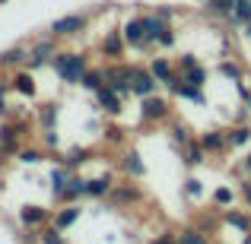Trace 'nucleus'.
Masks as SVG:
<instances>
[{
    "label": "nucleus",
    "instance_id": "1",
    "mask_svg": "<svg viewBox=\"0 0 251 244\" xmlns=\"http://www.w3.org/2000/svg\"><path fill=\"white\" fill-rule=\"evenodd\" d=\"M48 67L64 80V86H80V76L89 70V61H86V54H80V51H57Z\"/></svg>",
    "mask_w": 251,
    "mask_h": 244
},
{
    "label": "nucleus",
    "instance_id": "2",
    "mask_svg": "<svg viewBox=\"0 0 251 244\" xmlns=\"http://www.w3.org/2000/svg\"><path fill=\"white\" fill-rule=\"evenodd\" d=\"M25 136H29V121L23 114H10V117L0 121V146L10 153V159L23 149Z\"/></svg>",
    "mask_w": 251,
    "mask_h": 244
},
{
    "label": "nucleus",
    "instance_id": "3",
    "mask_svg": "<svg viewBox=\"0 0 251 244\" xmlns=\"http://www.w3.org/2000/svg\"><path fill=\"white\" fill-rule=\"evenodd\" d=\"M57 54V38L48 35V38H35V42L29 44V57H25V70H42L51 64V57Z\"/></svg>",
    "mask_w": 251,
    "mask_h": 244
},
{
    "label": "nucleus",
    "instance_id": "4",
    "mask_svg": "<svg viewBox=\"0 0 251 244\" xmlns=\"http://www.w3.org/2000/svg\"><path fill=\"white\" fill-rule=\"evenodd\" d=\"M140 117L143 124H166L172 117V102L159 92H153V95L140 98Z\"/></svg>",
    "mask_w": 251,
    "mask_h": 244
},
{
    "label": "nucleus",
    "instance_id": "5",
    "mask_svg": "<svg viewBox=\"0 0 251 244\" xmlns=\"http://www.w3.org/2000/svg\"><path fill=\"white\" fill-rule=\"evenodd\" d=\"M86 25H89V13H67V16L54 19V22L48 25V35L54 38H76L86 32Z\"/></svg>",
    "mask_w": 251,
    "mask_h": 244
},
{
    "label": "nucleus",
    "instance_id": "6",
    "mask_svg": "<svg viewBox=\"0 0 251 244\" xmlns=\"http://www.w3.org/2000/svg\"><path fill=\"white\" fill-rule=\"evenodd\" d=\"M105 200L111 206H137V203H143V190L140 184H134V177H124V181H115V187Z\"/></svg>",
    "mask_w": 251,
    "mask_h": 244
},
{
    "label": "nucleus",
    "instance_id": "7",
    "mask_svg": "<svg viewBox=\"0 0 251 244\" xmlns=\"http://www.w3.org/2000/svg\"><path fill=\"white\" fill-rule=\"evenodd\" d=\"M130 70H134V64H105V67H102L105 86L115 89L121 98H127L130 95Z\"/></svg>",
    "mask_w": 251,
    "mask_h": 244
},
{
    "label": "nucleus",
    "instance_id": "8",
    "mask_svg": "<svg viewBox=\"0 0 251 244\" xmlns=\"http://www.w3.org/2000/svg\"><path fill=\"white\" fill-rule=\"evenodd\" d=\"M153 92H159V80L150 73V67L134 64V70H130V95L147 98V95H153Z\"/></svg>",
    "mask_w": 251,
    "mask_h": 244
},
{
    "label": "nucleus",
    "instance_id": "9",
    "mask_svg": "<svg viewBox=\"0 0 251 244\" xmlns=\"http://www.w3.org/2000/svg\"><path fill=\"white\" fill-rule=\"evenodd\" d=\"M92 95H96V111H102L105 117H118V114H121L124 98L118 95L115 89H108V86H99V89L92 92Z\"/></svg>",
    "mask_w": 251,
    "mask_h": 244
},
{
    "label": "nucleus",
    "instance_id": "10",
    "mask_svg": "<svg viewBox=\"0 0 251 244\" xmlns=\"http://www.w3.org/2000/svg\"><path fill=\"white\" fill-rule=\"evenodd\" d=\"M143 19V44H140V51H153L156 44H159V35L169 29V22H162L156 13H150V16H140Z\"/></svg>",
    "mask_w": 251,
    "mask_h": 244
},
{
    "label": "nucleus",
    "instance_id": "11",
    "mask_svg": "<svg viewBox=\"0 0 251 244\" xmlns=\"http://www.w3.org/2000/svg\"><path fill=\"white\" fill-rule=\"evenodd\" d=\"M70 175H74V168H67L64 162H57L54 168H51V175H48V184H51V200L54 203H64V190H67V181H70Z\"/></svg>",
    "mask_w": 251,
    "mask_h": 244
},
{
    "label": "nucleus",
    "instance_id": "12",
    "mask_svg": "<svg viewBox=\"0 0 251 244\" xmlns=\"http://www.w3.org/2000/svg\"><path fill=\"white\" fill-rule=\"evenodd\" d=\"M118 165H121L124 177H134V181H140V177L147 175V165H143V155L137 153L134 146H130V149H124V153H121V159H118Z\"/></svg>",
    "mask_w": 251,
    "mask_h": 244
},
{
    "label": "nucleus",
    "instance_id": "13",
    "mask_svg": "<svg viewBox=\"0 0 251 244\" xmlns=\"http://www.w3.org/2000/svg\"><path fill=\"white\" fill-rule=\"evenodd\" d=\"M124 48H127V42H124V35H121V29H108L102 35V42H99V51H102V57H121L124 54Z\"/></svg>",
    "mask_w": 251,
    "mask_h": 244
},
{
    "label": "nucleus",
    "instance_id": "14",
    "mask_svg": "<svg viewBox=\"0 0 251 244\" xmlns=\"http://www.w3.org/2000/svg\"><path fill=\"white\" fill-rule=\"evenodd\" d=\"M178 155H181L184 168H197V165L207 162V149H203L201 140H188L184 146H178Z\"/></svg>",
    "mask_w": 251,
    "mask_h": 244
},
{
    "label": "nucleus",
    "instance_id": "15",
    "mask_svg": "<svg viewBox=\"0 0 251 244\" xmlns=\"http://www.w3.org/2000/svg\"><path fill=\"white\" fill-rule=\"evenodd\" d=\"M51 222V209H45V206H23L19 209V225H25V228H42V225H48Z\"/></svg>",
    "mask_w": 251,
    "mask_h": 244
},
{
    "label": "nucleus",
    "instance_id": "16",
    "mask_svg": "<svg viewBox=\"0 0 251 244\" xmlns=\"http://www.w3.org/2000/svg\"><path fill=\"white\" fill-rule=\"evenodd\" d=\"M111 187H115V175H96V177H86V197H92V200H105V197L111 194Z\"/></svg>",
    "mask_w": 251,
    "mask_h": 244
},
{
    "label": "nucleus",
    "instance_id": "17",
    "mask_svg": "<svg viewBox=\"0 0 251 244\" xmlns=\"http://www.w3.org/2000/svg\"><path fill=\"white\" fill-rule=\"evenodd\" d=\"M57 121H61V102H42L35 108V124L42 130L57 127Z\"/></svg>",
    "mask_w": 251,
    "mask_h": 244
},
{
    "label": "nucleus",
    "instance_id": "18",
    "mask_svg": "<svg viewBox=\"0 0 251 244\" xmlns=\"http://www.w3.org/2000/svg\"><path fill=\"white\" fill-rule=\"evenodd\" d=\"M80 216H83V206H80V203H64L61 209H54V225L67 232L70 225H76V222H80Z\"/></svg>",
    "mask_w": 251,
    "mask_h": 244
},
{
    "label": "nucleus",
    "instance_id": "19",
    "mask_svg": "<svg viewBox=\"0 0 251 244\" xmlns=\"http://www.w3.org/2000/svg\"><path fill=\"white\" fill-rule=\"evenodd\" d=\"M25 57H29V48H25V44H13V48L0 51V70L25 67Z\"/></svg>",
    "mask_w": 251,
    "mask_h": 244
},
{
    "label": "nucleus",
    "instance_id": "20",
    "mask_svg": "<svg viewBox=\"0 0 251 244\" xmlns=\"http://www.w3.org/2000/svg\"><path fill=\"white\" fill-rule=\"evenodd\" d=\"M92 155H96V149H89V146H70L64 155H57V162H64L67 168H74V171H76L80 165H86V162H89Z\"/></svg>",
    "mask_w": 251,
    "mask_h": 244
},
{
    "label": "nucleus",
    "instance_id": "21",
    "mask_svg": "<svg viewBox=\"0 0 251 244\" xmlns=\"http://www.w3.org/2000/svg\"><path fill=\"white\" fill-rule=\"evenodd\" d=\"M10 89L19 92V95H25V98H35V76H32V70H25V67L19 70L10 80Z\"/></svg>",
    "mask_w": 251,
    "mask_h": 244
},
{
    "label": "nucleus",
    "instance_id": "22",
    "mask_svg": "<svg viewBox=\"0 0 251 244\" xmlns=\"http://www.w3.org/2000/svg\"><path fill=\"white\" fill-rule=\"evenodd\" d=\"M220 216H223V222L226 225H232L235 232H251V216L248 213H242V209H232V206H226V209H220Z\"/></svg>",
    "mask_w": 251,
    "mask_h": 244
},
{
    "label": "nucleus",
    "instance_id": "23",
    "mask_svg": "<svg viewBox=\"0 0 251 244\" xmlns=\"http://www.w3.org/2000/svg\"><path fill=\"white\" fill-rule=\"evenodd\" d=\"M226 133V149H239V146H248L251 143V127L248 124H232L229 130H223Z\"/></svg>",
    "mask_w": 251,
    "mask_h": 244
},
{
    "label": "nucleus",
    "instance_id": "24",
    "mask_svg": "<svg viewBox=\"0 0 251 244\" xmlns=\"http://www.w3.org/2000/svg\"><path fill=\"white\" fill-rule=\"evenodd\" d=\"M121 35H124V42H127V48H140L143 44V19L140 16L127 19V22L121 25Z\"/></svg>",
    "mask_w": 251,
    "mask_h": 244
},
{
    "label": "nucleus",
    "instance_id": "25",
    "mask_svg": "<svg viewBox=\"0 0 251 244\" xmlns=\"http://www.w3.org/2000/svg\"><path fill=\"white\" fill-rule=\"evenodd\" d=\"M150 73L156 76V80H159V86H166L172 76H175V64L169 61V57H150Z\"/></svg>",
    "mask_w": 251,
    "mask_h": 244
},
{
    "label": "nucleus",
    "instance_id": "26",
    "mask_svg": "<svg viewBox=\"0 0 251 244\" xmlns=\"http://www.w3.org/2000/svg\"><path fill=\"white\" fill-rule=\"evenodd\" d=\"M172 95L175 98H181V102H194V105H203L207 102V95H203V89L201 86H191V83H184V76H181V83L172 89Z\"/></svg>",
    "mask_w": 251,
    "mask_h": 244
},
{
    "label": "nucleus",
    "instance_id": "27",
    "mask_svg": "<svg viewBox=\"0 0 251 244\" xmlns=\"http://www.w3.org/2000/svg\"><path fill=\"white\" fill-rule=\"evenodd\" d=\"M197 140L203 143V149H207V153H226V133H223V130H203L201 136H197Z\"/></svg>",
    "mask_w": 251,
    "mask_h": 244
},
{
    "label": "nucleus",
    "instance_id": "28",
    "mask_svg": "<svg viewBox=\"0 0 251 244\" xmlns=\"http://www.w3.org/2000/svg\"><path fill=\"white\" fill-rule=\"evenodd\" d=\"M13 159H16L19 165H38V162L48 159V149H45V146H25V143H23V149H19Z\"/></svg>",
    "mask_w": 251,
    "mask_h": 244
},
{
    "label": "nucleus",
    "instance_id": "29",
    "mask_svg": "<svg viewBox=\"0 0 251 244\" xmlns=\"http://www.w3.org/2000/svg\"><path fill=\"white\" fill-rule=\"evenodd\" d=\"M80 197H86V177L74 171L70 181H67V190H64V203H76Z\"/></svg>",
    "mask_w": 251,
    "mask_h": 244
},
{
    "label": "nucleus",
    "instance_id": "30",
    "mask_svg": "<svg viewBox=\"0 0 251 244\" xmlns=\"http://www.w3.org/2000/svg\"><path fill=\"white\" fill-rule=\"evenodd\" d=\"M175 241L178 244H210V235L201 232L197 225H188V228H181V232H175Z\"/></svg>",
    "mask_w": 251,
    "mask_h": 244
},
{
    "label": "nucleus",
    "instance_id": "31",
    "mask_svg": "<svg viewBox=\"0 0 251 244\" xmlns=\"http://www.w3.org/2000/svg\"><path fill=\"white\" fill-rule=\"evenodd\" d=\"M38 244H67V235H64V228H57L54 222H48V225L38 228Z\"/></svg>",
    "mask_w": 251,
    "mask_h": 244
},
{
    "label": "nucleus",
    "instance_id": "32",
    "mask_svg": "<svg viewBox=\"0 0 251 244\" xmlns=\"http://www.w3.org/2000/svg\"><path fill=\"white\" fill-rule=\"evenodd\" d=\"M169 140H172V146L178 149V146H184L188 140H194V136H191V127L184 121H172L169 124Z\"/></svg>",
    "mask_w": 251,
    "mask_h": 244
},
{
    "label": "nucleus",
    "instance_id": "33",
    "mask_svg": "<svg viewBox=\"0 0 251 244\" xmlns=\"http://www.w3.org/2000/svg\"><path fill=\"white\" fill-rule=\"evenodd\" d=\"M220 219H223V216H220V209L213 206V213H201V216H197V219H194V225L201 228V232H207V235H216V232H220Z\"/></svg>",
    "mask_w": 251,
    "mask_h": 244
},
{
    "label": "nucleus",
    "instance_id": "34",
    "mask_svg": "<svg viewBox=\"0 0 251 244\" xmlns=\"http://www.w3.org/2000/svg\"><path fill=\"white\" fill-rule=\"evenodd\" d=\"M229 22L232 25H245V22H251V0H235L232 3V13H229Z\"/></svg>",
    "mask_w": 251,
    "mask_h": 244
},
{
    "label": "nucleus",
    "instance_id": "35",
    "mask_svg": "<svg viewBox=\"0 0 251 244\" xmlns=\"http://www.w3.org/2000/svg\"><path fill=\"white\" fill-rule=\"evenodd\" d=\"M99 86H105V73H102V67H89V70H86V73L80 76V89L96 92Z\"/></svg>",
    "mask_w": 251,
    "mask_h": 244
},
{
    "label": "nucleus",
    "instance_id": "36",
    "mask_svg": "<svg viewBox=\"0 0 251 244\" xmlns=\"http://www.w3.org/2000/svg\"><path fill=\"white\" fill-rule=\"evenodd\" d=\"M216 73H220V76H226L229 83L245 80V70H242V64H235V61H220V64H216Z\"/></svg>",
    "mask_w": 251,
    "mask_h": 244
},
{
    "label": "nucleus",
    "instance_id": "37",
    "mask_svg": "<svg viewBox=\"0 0 251 244\" xmlns=\"http://www.w3.org/2000/svg\"><path fill=\"white\" fill-rule=\"evenodd\" d=\"M181 194L188 197V200H201V197H203V181L197 175H188L181 181Z\"/></svg>",
    "mask_w": 251,
    "mask_h": 244
},
{
    "label": "nucleus",
    "instance_id": "38",
    "mask_svg": "<svg viewBox=\"0 0 251 244\" xmlns=\"http://www.w3.org/2000/svg\"><path fill=\"white\" fill-rule=\"evenodd\" d=\"M232 203H235V190L226 187V184H220V187L213 190V206L216 209H226V206H232Z\"/></svg>",
    "mask_w": 251,
    "mask_h": 244
},
{
    "label": "nucleus",
    "instance_id": "39",
    "mask_svg": "<svg viewBox=\"0 0 251 244\" xmlns=\"http://www.w3.org/2000/svg\"><path fill=\"white\" fill-rule=\"evenodd\" d=\"M232 3L235 0H203V10H207L210 16H229V13H232Z\"/></svg>",
    "mask_w": 251,
    "mask_h": 244
},
{
    "label": "nucleus",
    "instance_id": "40",
    "mask_svg": "<svg viewBox=\"0 0 251 244\" xmlns=\"http://www.w3.org/2000/svg\"><path fill=\"white\" fill-rule=\"evenodd\" d=\"M181 76H184V83H191V86H201V89H203V86H207V80H210V73L201 67V64H197V67H191V70H184Z\"/></svg>",
    "mask_w": 251,
    "mask_h": 244
},
{
    "label": "nucleus",
    "instance_id": "41",
    "mask_svg": "<svg viewBox=\"0 0 251 244\" xmlns=\"http://www.w3.org/2000/svg\"><path fill=\"white\" fill-rule=\"evenodd\" d=\"M102 140L118 146V143H124V130L118 127V124H105V127H102Z\"/></svg>",
    "mask_w": 251,
    "mask_h": 244
},
{
    "label": "nucleus",
    "instance_id": "42",
    "mask_svg": "<svg viewBox=\"0 0 251 244\" xmlns=\"http://www.w3.org/2000/svg\"><path fill=\"white\" fill-rule=\"evenodd\" d=\"M42 146L48 149V153H51V149H54V153L61 149V136H57V130H54V127H51V130H45V133H42Z\"/></svg>",
    "mask_w": 251,
    "mask_h": 244
},
{
    "label": "nucleus",
    "instance_id": "43",
    "mask_svg": "<svg viewBox=\"0 0 251 244\" xmlns=\"http://www.w3.org/2000/svg\"><path fill=\"white\" fill-rule=\"evenodd\" d=\"M6 92H10V80H0V121L13 114L10 105H6Z\"/></svg>",
    "mask_w": 251,
    "mask_h": 244
},
{
    "label": "nucleus",
    "instance_id": "44",
    "mask_svg": "<svg viewBox=\"0 0 251 244\" xmlns=\"http://www.w3.org/2000/svg\"><path fill=\"white\" fill-rule=\"evenodd\" d=\"M191 67H197V57L191 54V51H188V54H181V57L175 61V70H181V73H184V70H191Z\"/></svg>",
    "mask_w": 251,
    "mask_h": 244
},
{
    "label": "nucleus",
    "instance_id": "45",
    "mask_svg": "<svg viewBox=\"0 0 251 244\" xmlns=\"http://www.w3.org/2000/svg\"><path fill=\"white\" fill-rule=\"evenodd\" d=\"M19 244H38V228H25L23 225V232H19Z\"/></svg>",
    "mask_w": 251,
    "mask_h": 244
},
{
    "label": "nucleus",
    "instance_id": "46",
    "mask_svg": "<svg viewBox=\"0 0 251 244\" xmlns=\"http://www.w3.org/2000/svg\"><path fill=\"white\" fill-rule=\"evenodd\" d=\"M175 42H178V35H175V29L169 25V29L159 35V48H175Z\"/></svg>",
    "mask_w": 251,
    "mask_h": 244
},
{
    "label": "nucleus",
    "instance_id": "47",
    "mask_svg": "<svg viewBox=\"0 0 251 244\" xmlns=\"http://www.w3.org/2000/svg\"><path fill=\"white\" fill-rule=\"evenodd\" d=\"M235 92H239L242 105H251V89H248V86H245V80H239V83H235Z\"/></svg>",
    "mask_w": 251,
    "mask_h": 244
},
{
    "label": "nucleus",
    "instance_id": "48",
    "mask_svg": "<svg viewBox=\"0 0 251 244\" xmlns=\"http://www.w3.org/2000/svg\"><path fill=\"white\" fill-rule=\"evenodd\" d=\"M239 194H242V200H245V206L251 209V177H245V181L239 184Z\"/></svg>",
    "mask_w": 251,
    "mask_h": 244
},
{
    "label": "nucleus",
    "instance_id": "49",
    "mask_svg": "<svg viewBox=\"0 0 251 244\" xmlns=\"http://www.w3.org/2000/svg\"><path fill=\"white\" fill-rule=\"evenodd\" d=\"M153 13L162 19V22H172V16H175V10H172V6H166V3H162V6H156Z\"/></svg>",
    "mask_w": 251,
    "mask_h": 244
},
{
    "label": "nucleus",
    "instance_id": "50",
    "mask_svg": "<svg viewBox=\"0 0 251 244\" xmlns=\"http://www.w3.org/2000/svg\"><path fill=\"white\" fill-rule=\"evenodd\" d=\"M242 171H245V177H251V153L245 155V162H242Z\"/></svg>",
    "mask_w": 251,
    "mask_h": 244
},
{
    "label": "nucleus",
    "instance_id": "51",
    "mask_svg": "<svg viewBox=\"0 0 251 244\" xmlns=\"http://www.w3.org/2000/svg\"><path fill=\"white\" fill-rule=\"evenodd\" d=\"M6 159H10V153H6V149L0 146V171H3V165H6Z\"/></svg>",
    "mask_w": 251,
    "mask_h": 244
},
{
    "label": "nucleus",
    "instance_id": "52",
    "mask_svg": "<svg viewBox=\"0 0 251 244\" xmlns=\"http://www.w3.org/2000/svg\"><path fill=\"white\" fill-rule=\"evenodd\" d=\"M242 244H251V232H245V238H242Z\"/></svg>",
    "mask_w": 251,
    "mask_h": 244
},
{
    "label": "nucleus",
    "instance_id": "53",
    "mask_svg": "<svg viewBox=\"0 0 251 244\" xmlns=\"http://www.w3.org/2000/svg\"><path fill=\"white\" fill-rule=\"evenodd\" d=\"M245 35H248V38H251V22H245Z\"/></svg>",
    "mask_w": 251,
    "mask_h": 244
}]
</instances>
